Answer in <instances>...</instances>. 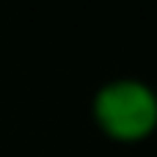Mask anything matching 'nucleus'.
Masks as SVG:
<instances>
[{
    "label": "nucleus",
    "mask_w": 157,
    "mask_h": 157,
    "mask_svg": "<svg viewBox=\"0 0 157 157\" xmlns=\"http://www.w3.org/2000/svg\"><path fill=\"white\" fill-rule=\"evenodd\" d=\"M91 116L113 141H144L157 130V88L141 77H113L94 91Z\"/></svg>",
    "instance_id": "obj_1"
}]
</instances>
